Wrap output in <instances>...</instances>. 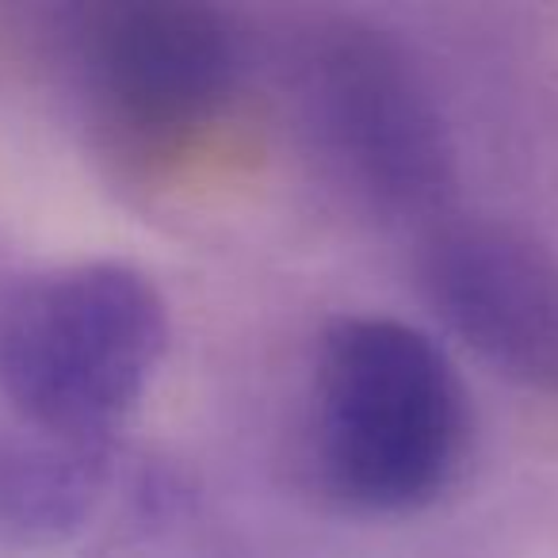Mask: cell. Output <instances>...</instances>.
<instances>
[{
	"mask_svg": "<svg viewBox=\"0 0 558 558\" xmlns=\"http://www.w3.org/2000/svg\"><path fill=\"white\" fill-rule=\"evenodd\" d=\"M77 62L96 119L126 149H169L218 116L238 77L230 20L192 0H116L85 16Z\"/></svg>",
	"mask_w": 558,
	"mask_h": 558,
	"instance_id": "obj_4",
	"label": "cell"
},
{
	"mask_svg": "<svg viewBox=\"0 0 558 558\" xmlns=\"http://www.w3.org/2000/svg\"><path fill=\"white\" fill-rule=\"evenodd\" d=\"M421 291L501 379L558 395V253L520 222L448 215L421 245Z\"/></svg>",
	"mask_w": 558,
	"mask_h": 558,
	"instance_id": "obj_5",
	"label": "cell"
},
{
	"mask_svg": "<svg viewBox=\"0 0 558 558\" xmlns=\"http://www.w3.org/2000/svg\"><path fill=\"white\" fill-rule=\"evenodd\" d=\"M318 123L356 187L390 215H448L456 149L421 65L390 32L344 20L314 54Z\"/></svg>",
	"mask_w": 558,
	"mask_h": 558,
	"instance_id": "obj_3",
	"label": "cell"
},
{
	"mask_svg": "<svg viewBox=\"0 0 558 558\" xmlns=\"http://www.w3.org/2000/svg\"><path fill=\"white\" fill-rule=\"evenodd\" d=\"M169 349V306L142 268L65 260L0 288V398L12 421L119 448Z\"/></svg>",
	"mask_w": 558,
	"mask_h": 558,
	"instance_id": "obj_2",
	"label": "cell"
},
{
	"mask_svg": "<svg viewBox=\"0 0 558 558\" xmlns=\"http://www.w3.org/2000/svg\"><path fill=\"white\" fill-rule=\"evenodd\" d=\"M119 448L0 425V558H58L88 539L119 474Z\"/></svg>",
	"mask_w": 558,
	"mask_h": 558,
	"instance_id": "obj_6",
	"label": "cell"
},
{
	"mask_svg": "<svg viewBox=\"0 0 558 558\" xmlns=\"http://www.w3.org/2000/svg\"><path fill=\"white\" fill-rule=\"evenodd\" d=\"M311 428L329 494L360 512L405 517L459 478L471 413L425 329L390 314H341L318 341Z\"/></svg>",
	"mask_w": 558,
	"mask_h": 558,
	"instance_id": "obj_1",
	"label": "cell"
}]
</instances>
